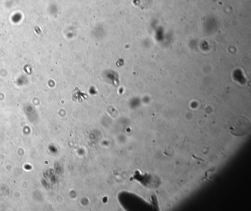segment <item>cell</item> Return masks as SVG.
<instances>
[{
	"label": "cell",
	"mask_w": 251,
	"mask_h": 211,
	"mask_svg": "<svg viewBox=\"0 0 251 211\" xmlns=\"http://www.w3.org/2000/svg\"><path fill=\"white\" fill-rule=\"evenodd\" d=\"M228 129L230 133L235 136H246L251 131V122L245 117L235 116L232 117L228 122Z\"/></svg>",
	"instance_id": "1"
},
{
	"label": "cell",
	"mask_w": 251,
	"mask_h": 211,
	"mask_svg": "<svg viewBox=\"0 0 251 211\" xmlns=\"http://www.w3.org/2000/svg\"><path fill=\"white\" fill-rule=\"evenodd\" d=\"M164 154L167 155H172L174 153V150L173 147L171 146H167L165 151H164Z\"/></svg>",
	"instance_id": "2"
}]
</instances>
